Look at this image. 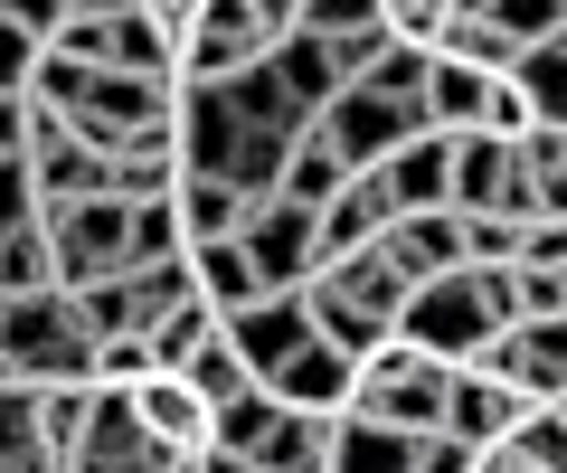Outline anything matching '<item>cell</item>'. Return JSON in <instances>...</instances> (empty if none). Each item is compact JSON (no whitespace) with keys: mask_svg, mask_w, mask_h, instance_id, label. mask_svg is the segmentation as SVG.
Wrapping results in <instances>:
<instances>
[{"mask_svg":"<svg viewBox=\"0 0 567 473\" xmlns=\"http://www.w3.org/2000/svg\"><path fill=\"white\" fill-rule=\"evenodd\" d=\"M293 39V0H199L181 39V85H237Z\"/></svg>","mask_w":567,"mask_h":473,"instance_id":"cell-1","label":"cell"},{"mask_svg":"<svg viewBox=\"0 0 567 473\" xmlns=\"http://www.w3.org/2000/svg\"><path fill=\"white\" fill-rule=\"evenodd\" d=\"M445 398H454V370L425 360V350H406V341L369 350L360 379H350V417L360 426H388V435H416V445L445 435Z\"/></svg>","mask_w":567,"mask_h":473,"instance_id":"cell-2","label":"cell"},{"mask_svg":"<svg viewBox=\"0 0 567 473\" xmlns=\"http://www.w3.org/2000/svg\"><path fill=\"white\" fill-rule=\"evenodd\" d=\"M0 379H10V389H66V379L95 389V341L76 331V304H66V294L0 304Z\"/></svg>","mask_w":567,"mask_h":473,"instance_id":"cell-3","label":"cell"},{"mask_svg":"<svg viewBox=\"0 0 567 473\" xmlns=\"http://www.w3.org/2000/svg\"><path fill=\"white\" fill-rule=\"evenodd\" d=\"M312 133H322L350 171H388V162L425 133V104H416V95H388L379 76H360V85H341V95L312 114Z\"/></svg>","mask_w":567,"mask_h":473,"instance_id":"cell-4","label":"cell"},{"mask_svg":"<svg viewBox=\"0 0 567 473\" xmlns=\"http://www.w3.org/2000/svg\"><path fill=\"white\" fill-rule=\"evenodd\" d=\"M398 341L425 350V360H445V370H473V360L502 341V322H492V304H483V285H473V266L445 275V285H425L416 304L398 312Z\"/></svg>","mask_w":567,"mask_h":473,"instance_id":"cell-5","label":"cell"},{"mask_svg":"<svg viewBox=\"0 0 567 473\" xmlns=\"http://www.w3.org/2000/svg\"><path fill=\"white\" fill-rule=\"evenodd\" d=\"M48 227V266H58V294H85V285H114L123 275V247H133V208L123 199H85V208H58Z\"/></svg>","mask_w":567,"mask_h":473,"instance_id":"cell-6","label":"cell"},{"mask_svg":"<svg viewBox=\"0 0 567 473\" xmlns=\"http://www.w3.org/2000/svg\"><path fill=\"white\" fill-rule=\"evenodd\" d=\"M237 247H246V266H256L265 294H303L312 275H322L312 208H293V199H256V208H246V227H237Z\"/></svg>","mask_w":567,"mask_h":473,"instance_id":"cell-7","label":"cell"},{"mask_svg":"<svg viewBox=\"0 0 567 473\" xmlns=\"http://www.w3.org/2000/svg\"><path fill=\"white\" fill-rule=\"evenodd\" d=\"M181 39H189V10H181V0H162V10H104V58H95V76L181 85Z\"/></svg>","mask_w":567,"mask_h":473,"instance_id":"cell-8","label":"cell"},{"mask_svg":"<svg viewBox=\"0 0 567 473\" xmlns=\"http://www.w3.org/2000/svg\"><path fill=\"white\" fill-rule=\"evenodd\" d=\"M473 370L511 379L529 408H567V312H558V322H511L502 341L473 360Z\"/></svg>","mask_w":567,"mask_h":473,"instance_id":"cell-9","label":"cell"},{"mask_svg":"<svg viewBox=\"0 0 567 473\" xmlns=\"http://www.w3.org/2000/svg\"><path fill=\"white\" fill-rule=\"evenodd\" d=\"M520 426H529V398L511 389V379H492V370H454V398H445V445H464L473 464H483V454H502Z\"/></svg>","mask_w":567,"mask_h":473,"instance_id":"cell-10","label":"cell"},{"mask_svg":"<svg viewBox=\"0 0 567 473\" xmlns=\"http://www.w3.org/2000/svg\"><path fill=\"white\" fill-rule=\"evenodd\" d=\"M379 256L425 294V285H445V275H464V218L454 208H406V218H388Z\"/></svg>","mask_w":567,"mask_h":473,"instance_id":"cell-11","label":"cell"},{"mask_svg":"<svg viewBox=\"0 0 567 473\" xmlns=\"http://www.w3.org/2000/svg\"><path fill=\"white\" fill-rule=\"evenodd\" d=\"M133 417H142V435H152V445L171 454V464H199L208 454V435H218V417H208V398L189 389V379H142L133 389Z\"/></svg>","mask_w":567,"mask_h":473,"instance_id":"cell-12","label":"cell"},{"mask_svg":"<svg viewBox=\"0 0 567 473\" xmlns=\"http://www.w3.org/2000/svg\"><path fill=\"white\" fill-rule=\"evenodd\" d=\"M350 379H360V360H341L331 341H303L275 379H265V398H275L284 417H350Z\"/></svg>","mask_w":567,"mask_h":473,"instance_id":"cell-13","label":"cell"},{"mask_svg":"<svg viewBox=\"0 0 567 473\" xmlns=\"http://www.w3.org/2000/svg\"><path fill=\"white\" fill-rule=\"evenodd\" d=\"M388 218H398V189H388V171H350V189L312 218V237H322V266H341V256L379 247Z\"/></svg>","mask_w":567,"mask_h":473,"instance_id":"cell-14","label":"cell"},{"mask_svg":"<svg viewBox=\"0 0 567 473\" xmlns=\"http://www.w3.org/2000/svg\"><path fill=\"white\" fill-rule=\"evenodd\" d=\"M218 331H227V350H237L246 370H256V389H265V379H275L303 341H312V322H303V304H293V294H275V304L237 312V322H218Z\"/></svg>","mask_w":567,"mask_h":473,"instance_id":"cell-15","label":"cell"},{"mask_svg":"<svg viewBox=\"0 0 567 473\" xmlns=\"http://www.w3.org/2000/svg\"><path fill=\"white\" fill-rule=\"evenodd\" d=\"M265 76L284 85V104H293L303 124H312V114H322L331 95H341V66H331V48L312 39V29H293V39H284L275 58H265Z\"/></svg>","mask_w":567,"mask_h":473,"instance_id":"cell-16","label":"cell"},{"mask_svg":"<svg viewBox=\"0 0 567 473\" xmlns=\"http://www.w3.org/2000/svg\"><path fill=\"white\" fill-rule=\"evenodd\" d=\"M189 285H199V304L218 312V322H237V312L275 304V294L256 285V266H246V247L227 237V247H189Z\"/></svg>","mask_w":567,"mask_h":473,"instance_id":"cell-17","label":"cell"},{"mask_svg":"<svg viewBox=\"0 0 567 473\" xmlns=\"http://www.w3.org/2000/svg\"><path fill=\"white\" fill-rule=\"evenodd\" d=\"M29 398H39V464L66 473V464L85 454V426H95V389L66 379V389H29Z\"/></svg>","mask_w":567,"mask_h":473,"instance_id":"cell-18","label":"cell"},{"mask_svg":"<svg viewBox=\"0 0 567 473\" xmlns=\"http://www.w3.org/2000/svg\"><path fill=\"white\" fill-rule=\"evenodd\" d=\"M341 189H350V162L303 124V133H293V162H284V189H275V199H293V208H312V218H322Z\"/></svg>","mask_w":567,"mask_h":473,"instance_id":"cell-19","label":"cell"},{"mask_svg":"<svg viewBox=\"0 0 567 473\" xmlns=\"http://www.w3.org/2000/svg\"><path fill=\"white\" fill-rule=\"evenodd\" d=\"M388 189H398V218H406V208H445V189H454V143H445V133H416V143L388 162Z\"/></svg>","mask_w":567,"mask_h":473,"instance_id":"cell-20","label":"cell"},{"mask_svg":"<svg viewBox=\"0 0 567 473\" xmlns=\"http://www.w3.org/2000/svg\"><path fill=\"white\" fill-rule=\"evenodd\" d=\"M416 464H425L416 435L360 426V417H341V435H331V473H416Z\"/></svg>","mask_w":567,"mask_h":473,"instance_id":"cell-21","label":"cell"},{"mask_svg":"<svg viewBox=\"0 0 567 473\" xmlns=\"http://www.w3.org/2000/svg\"><path fill=\"white\" fill-rule=\"evenodd\" d=\"M171 208H181V237H189V247H227L256 199H237L227 181H181V199H171Z\"/></svg>","mask_w":567,"mask_h":473,"instance_id":"cell-22","label":"cell"},{"mask_svg":"<svg viewBox=\"0 0 567 473\" xmlns=\"http://www.w3.org/2000/svg\"><path fill=\"white\" fill-rule=\"evenodd\" d=\"M322 275H331V285H341V294H360V304H369V312H379V322H388V331H398V312H406V304H416V285H406V275H398V266H388V256H379V247H360V256H341V266H322Z\"/></svg>","mask_w":567,"mask_h":473,"instance_id":"cell-23","label":"cell"},{"mask_svg":"<svg viewBox=\"0 0 567 473\" xmlns=\"http://www.w3.org/2000/svg\"><path fill=\"white\" fill-rule=\"evenodd\" d=\"M520 199H529V227L539 218L567 227V133H529L520 143Z\"/></svg>","mask_w":567,"mask_h":473,"instance_id":"cell-24","label":"cell"},{"mask_svg":"<svg viewBox=\"0 0 567 473\" xmlns=\"http://www.w3.org/2000/svg\"><path fill=\"white\" fill-rule=\"evenodd\" d=\"M388 10V39L406 48V58H445L454 48V10H464V0H379Z\"/></svg>","mask_w":567,"mask_h":473,"instance_id":"cell-25","label":"cell"},{"mask_svg":"<svg viewBox=\"0 0 567 473\" xmlns=\"http://www.w3.org/2000/svg\"><path fill=\"white\" fill-rule=\"evenodd\" d=\"M39 294H58L48 227H20V237H0V304H39Z\"/></svg>","mask_w":567,"mask_h":473,"instance_id":"cell-26","label":"cell"},{"mask_svg":"<svg viewBox=\"0 0 567 473\" xmlns=\"http://www.w3.org/2000/svg\"><path fill=\"white\" fill-rule=\"evenodd\" d=\"M181 379H189V389L208 398V417H218V408H237V398H256V370H246L237 350H227V331H208V350L189 360Z\"/></svg>","mask_w":567,"mask_h":473,"instance_id":"cell-27","label":"cell"},{"mask_svg":"<svg viewBox=\"0 0 567 473\" xmlns=\"http://www.w3.org/2000/svg\"><path fill=\"white\" fill-rule=\"evenodd\" d=\"M275 426H284V408L256 389V398H237V408H218V435H208V454H237V464H256Z\"/></svg>","mask_w":567,"mask_h":473,"instance_id":"cell-28","label":"cell"},{"mask_svg":"<svg viewBox=\"0 0 567 473\" xmlns=\"http://www.w3.org/2000/svg\"><path fill=\"white\" fill-rule=\"evenodd\" d=\"M10 464H39V398L0 379V473H10ZM39 473H48V464H39Z\"/></svg>","mask_w":567,"mask_h":473,"instance_id":"cell-29","label":"cell"},{"mask_svg":"<svg viewBox=\"0 0 567 473\" xmlns=\"http://www.w3.org/2000/svg\"><path fill=\"white\" fill-rule=\"evenodd\" d=\"M511 454L529 473H567V408H529V426L511 435Z\"/></svg>","mask_w":567,"mask_h":473,"instance_id":"cell-30","label":"cell"},{"mask_svg":"<svg viewBox=\"0 0 567 473\" xmlns=\"http://www.w3.org/2000/svg\"><path fill=\"white\" fill-rule=\"evenodd\" d=\"M142 379H162V370H152V341H104V350H95V389H123V398H133Z\"/></svg>","mask_w":567,"mask_h":473,"instance_id":"cell-31","label":"cell"},{"mask_svg":"<svg viewBox=\"0 0 567 473\" xmlns=\"http://www.w3.org/2000/svg\"><path fill=\"white\" fill-rule=\"evenodd\" d=\"M29 66H39V39L0 10V95H29Z\"/></svg>","mask_w":567,"mask_h":473,"instance_id":"cell-32","label":"cell"},{"mask_svg":"<svg viewBox=\"0 0 567 473\" xmlns=\"http://www.w3.org/2000/svg\"><path fill=\"white\" fill-rule=\"evenodd\" d=\"M39 227V189H29V162H0V237Z\"/></svg>","mask_w":567,"mask_h":473,"instance_id":"cell-33","label":"cell"},{"mask_svg":"<svg viewBox=\"0 0 567 473\" xmlns=\"http://www.w3.org/2000/svg\"><path fill=\"white\" fill-rule=\"evenodd\" d=\"M0 162H29V95H0Z\"/></svg>","mask_w":567,"mask_h":473,"instance_id":"cell-34","label":"cell"},{"mask_svg":"<svg viewBox=\"0 0 567 473\" xmlns=\"http://www.w3.org/2000/svg\"><path fill=\"white\" fill-rule=\"evenodd\" d=\"M189 473H256V464H237V454H199Z\"/></svg>","mask_w":567,"mask_h":473,"instance_id":"cell-35","label":"cell"},{"mask_svg":"<svg viewBox=\"0 0 567 473\" xmlns=\"http://www.w3.org/2000/svg\"><path fill=\"white\" fill-rule=\"evenodd\" d=\"M473 473H529V464H520V454L502 445V454H483V464H473Z\"/></svg>","mask_w":567,"mask_h":473,"instance_id":"cell-36","label":"cell"}]
</instances>
